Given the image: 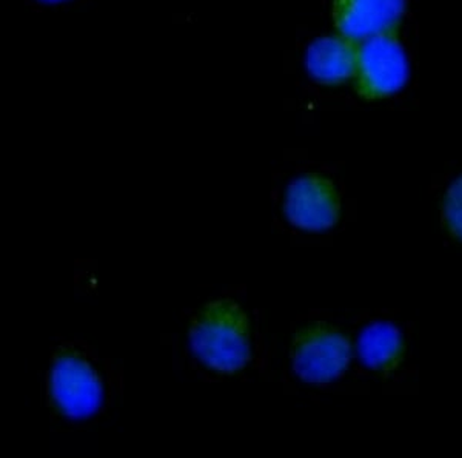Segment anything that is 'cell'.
<instances>
[{"mask_svg":"<svg viewBox=\"0 0 462 458\" xmlns=\"http://www.w3.org/2000/svg\"><path fill=\"white\" fill-rule=\"evenodd\" d=\"M293 369L307 383L326 385L346 370L350 360L346 338L331 327L302 329L293 342Z\"/></svg>","mask_w":462,"mask_h":458,"instance_id":"277c9868","label":"cell"},{"mask_svg":"<svg viewBox=\"0 0 462 458\" xmlns=\"http://www.w3.org/2000/svg\"><path fill=\"white\" fill-rule=\"evenodd\" d=\"M409 65L396 34H383L359 43L355 85L365 99L393 95L405 84Z\"/></svg>","mask_w":462,"mask_h":458,"instance_id":"3957f363","label":"cell"},{"mask_svg":"<svg viewBox=\"0 0 462 458\" xmlns=\"http://www.w3.org/2000/svg\"><path fill=\"white\" fill-rule=\"evenodd\" d=\"M357 351L367 368L383 372L400 363L404 342L398 327L385 322H372L359 335Z\"/></svg>","mask_w":462,"mask_h":458,"instance_id":"ba28073f","label":"cell"},{"mask_svg":"<svg viewBox=\"0 0 462 458\" xmlns=\"http://www.w3.org/2000/svg\"><path fill=\"white\" fill-rule=\"evenodd\" d=\"M48 396L62 416L85 420L99 411L104 386L84 353L74 348H59L50 364Z\"/></svg>","mask_w":462,"mask_h":458,"instance_id":"7a4b0ae2","label":"cell"},{"mask_svg":"<svg viewBox=\"0 0 462 458\" xmlns=\"http://www.w3.org/2000/svg\"><path fill=\"white\" fill-rule=\"evenodd\" d=\"M359 43L348 37L326 36L316 39L307 51V69L320 84L337 85L355 76Z\"/></svg>","mask_w":462,"mask_h":458,"instance_id":"52a82bcc","label":"cell"},{"mask_svg":"<svg viewBox=\"0 0 462 458\" xmlns=\"http://www.w3.org/2000/svg\"><path fill=\"white\" fill-rule=\"evenodd\" d=\"M42 2H51V4H56V2H63V0H42Z\"/></svg>","mask_w":462,"mask_h":458,"instance_id":"30bf717a","label":"cell"},{"mask_svg":"<svg viewBox=\"0 0 462 458\" xmlns=\"http://www.w3.org/2000/svg\"><path fill=\"white\" fill-rule=\"evenodd\" d=\"M442 215L447 229L462 241V176L447 190L442 202Z\"/></svg>","mask_w":462,"mask_h":458,"instance_id":"9c48e42d","label":"cell"},{"mask_svg":"<svg viewBox=\"0 0 462 458\" xmlns=\"http://www.w3.org/2000/svg\"><path fill=\"white\" fill-rule=\"evenodd\" d=\"M189 342L196 357L222 374H233L252 357L250 322L236 301H210L196 315L189 331Z\"/></svg>","mask_w":462,"mask_h":458,"instance_id":"6da1fadb","label":"cell"},{"mask_svg":"<svg viewBox=\"0 0 462 458\" xmlns=\"http://www.w3.org/2000/svg\"><path fill=\"white\" fill-rule=\"evenodd\" d=\"M404 11L405 0H333L337 32L357 43L396 34Z\"/></svg>","mask_w":462,"mask_h":458,"instance_id":"8992f818","label":"cell"},{"mask_svg":"<svg viewBox=\"0 0 462 458\" xmlns=\"http://www.w3.org/2000/svg\"><path fill=\"white\" fill-rule=\"evenodd\" d=\"M284 213L293 226L318 232L335 226L341 213L337 187L322 174H305L290 185Z\"/></svg>","mask_w":462,"mask_h":458,"instance_id":"5b68a950","label":"cell"}]
</instances>
